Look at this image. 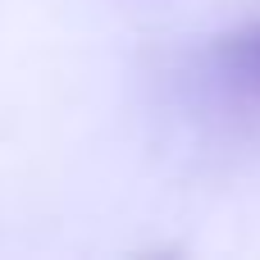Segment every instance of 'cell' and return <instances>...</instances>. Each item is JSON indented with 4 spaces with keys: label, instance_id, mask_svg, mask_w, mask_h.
<instances>
[{
    "label": "cell",
    "instance_id": "6da1fadb",
    "mask_svg": "<svg viewBox=\"0 0 260 260\" xmlns=\"http://www.w3.org/2000/svg\"><path fill=\"white\" fill-rule=\"evenodd\" d=\"M219 55H224L229 78H238L242 87L260 91V23H256V27H247V32H238V37H229Z\"/></svg>",
    "mask_w": 260,
    "mask_h": 260
}]
</instances>
